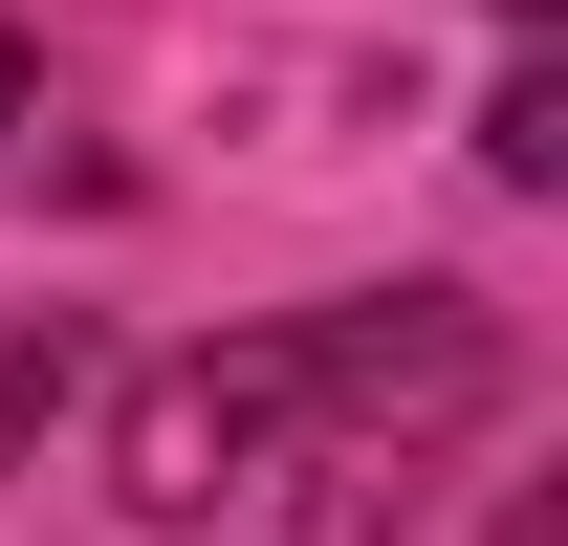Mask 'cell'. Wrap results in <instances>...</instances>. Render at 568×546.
I'll return each mask as SVG.
<instances>
[{"mask_svg": "<svg viewBox=\"0 0 568 546\" xmlns=\"http://www.w3.org/2000/svg\"><path fill=\"white\" fill-rule=\"evenodd\" d=\"M284 372H306V415H284V437L459 459V437L503 415V306H481V284H328V306H284Z\"/></svg>", "mask_w": 568, "mask_h": 546, "instance_id": "1", "label": "cell"}, {"mask_svg": "<svg viewBox=\"0 0 568 546\" xmlns=\"http://www.w3.org/2000/svg\"><path fill=\"white\" fill-rule=\"evenodd\" d=\"M284 415H306V372H284V328L153 350L132 394H110V503H132V525H219V503H241V481L284 459Z\"/></svg>", "mask_w": 568, "mask_h": 546, "instance_id": "2", "label": "cell"}, {"mask_svg": "<svg viewBox=\"0 0 568 546\" xmlns=\"http://www.w3.org/2000/svg\"><path fill=\"white\" fill-rule=\"evenodd\" d=\"M481 175H503V198L568 175V67H503V88H481Z\"/></svg>", "mask_w": 568, "mask_h": 546, "instance_id": "3", "label": "cell"}, {"mask_svg": "<svg viewBox=\"0 0 568 546\" xmlns=\"http://www.w3.org/2000/svg\"><path fill=\"white\" fill-rule=\"evenodd\" d=\"M67 394H88V328H67V306H44V328H0V459H22Z\"/></svg>", "mask_w": 568, "mask_h": 546, "instance_id": "4", "label": "cell"}, {"mask_svg": "<svg viewBox=\"0 0 568 546\" xmlns=\"http://www.w3.org/2000/svg\"><path fill=\"white\" fill-rule=\"evenodd\" d=\"M481 546H568V503H547V481H503V525Z\"/></svg>", "mask_w": 568, "mask_h": 546, "instance_id": "5", "label": "cell"}, {"mask_svg": "<svg viewBox=\"0 0 568 546\" xmlns=\"http://www.w3.org/2000/svg\"><path fill=\"white\" fill-rule=\"evenodd\" d=\"M22 110H44V44H22V22H0V132H22Z\"/></svg>", "mask_w": 568, "mask_h": 546, "instance_id": "6", "label": "cell"}, {"mask_svg": "<svg viewBox=\"0 0 568 546\" xmlns=\"http://www.w3.org/2000/svg\"><path fill=\"white\" fill-rule=\"evenodd\" d=\"M503 22H547V0H503Z\"/></svg>", "mask_w": 568, "mask_h": 546, "instance_id": "7", "label": "cell"}]
</instances>
